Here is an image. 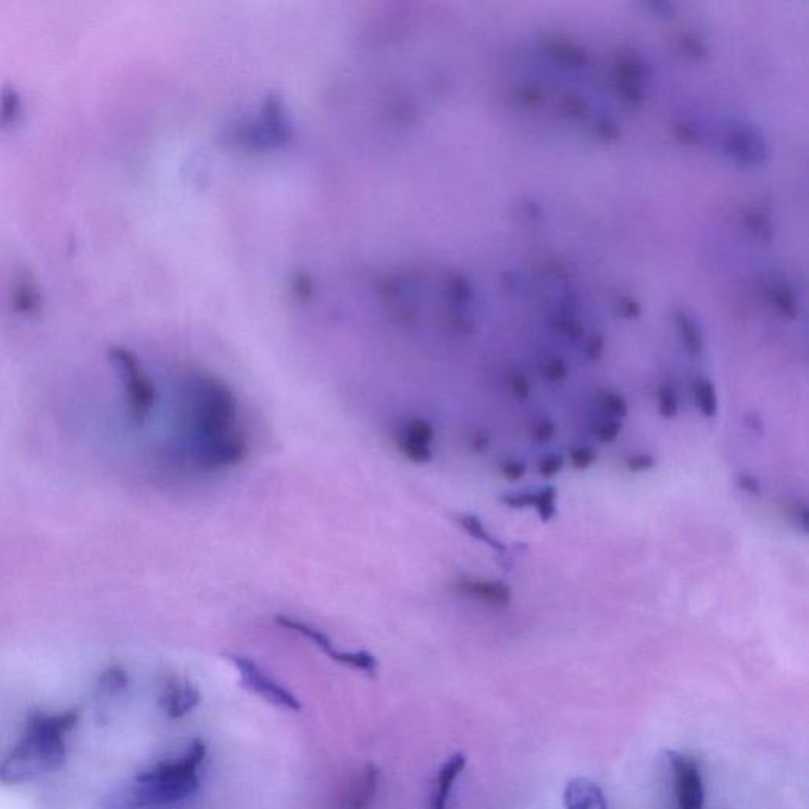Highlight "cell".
I'll return each instance as SVG.
<instances>
[{"instance_id": "obj_14", "label": "cell", "mask_w": 809, "mask_h": 809, "mask_svg": "<svg viewBox=\"0 0 809 809\" xmlns=\"http://www.w3.org/2000/svg\"><path fill=\"white\" fill-rule=\"evenodd\" d=\"M506 503L514 508L535 506L541 514L542 520H549L555 514V489L554 487H542L536 492L517 493V495L506 497Z\"/></svg>"}, {"instance_id": "obj_22", "label": "cell", "mask_w": 809, "mask_h": 809, "mask_svg": "<svg viewBox=\"0 0 809 809\" xmlns=\"http://www.w3.org/2000/svg\"><path fill=\"white\" fill-rule=\"evenodd\" d=\"M525 470L527 468H525L524 462H519V460H508V462L503 463V473L509 479H519L520 476L524 475Z\"/></svg>"}, {"instance_id": "obj_16", "label": "cell", "mask_w": 809, "mask_h": 809, "mask_svg": "<svg viewBox=\"0 0 809 809\" xmlns=\"http://www.w3.org/2000/svg\"><path fill=\"white\" fill-rule=\"evenodd\" d=\"M23 111V98L13 86L4 87L0 92V128L15 125Z\"/></svg>"}, {"instance_id": "obj_19", "label": "cell", "mask_w": 809, "mask_h": 809, "mask_svg": "<svg viewBox=\"0 0 809 809\" xmlns=\"http://www.w3.org/2000/svg\"><path fill=\"white\" fill-rule=\"evenodd\" d=\"M128 677L125 674L124 669L121 667H111V669L106 670V674L103 675V688L106 691H110V693H116L119 689L124 688L127 685Z\"/></svg>"}, {"instance_id": "obj_11", "label": "cell", "mask_w": 809, "mask_h": 809, "mask_svg": "<svg viewBox=\"0 0 809 809\" xmlns=\"http://www.w3.org/2000/svg\"><path fill=\"white\" fill-rule=\"evenodd\" d=\"M380 783V772L373 764L361 770L347 797L343 798L337 809H369L372 806Z\"/></svg>"}, {"instance_id": "obj_21", "label": "cell", "mask_w": 809, "mask_h": 809, "mask_svg": "<svg viewBox=\"0 0 809 809\" xmlns=\"http://www.w3.org/2000/svg\"><path fill=\"white\" fill-rule=\"evenodd\" d=\"M561 467H563V457L552 454L539 463V473L544 476H554L561 470Z\"/></svg>"}, {"instance_id": "obj_7", "label": "cell", "mask_w": 809, "mask_h": 809, "mask_svg": "<svg viewBox=\"0 0 809 809\" xmlns=\"http://www.w3.org/2000/svg\"><path fill=\"white\" fill-rule=\"evenodd\" d=\"M667 761L674 775L675 809H704V778L696 757L667 751Z\"/></svg>"}, {"instance_id": "obj_13", "label": "cell", "mask_w": 809, "mask_h": 809, "mask_svg": "<svg viewBox=\"0 0 809 809\" xmlns=\"http://www.w3.org/2000/svg\"><path fill=\"white\" fill-rule=\"evenodd\" d=\"M456 590L460 595L470 596V598L481 599L484 603L495 604V606H505L509 601V590L506 585L500 582H490L481 579L459 580Z\"/></svg>"}, {"instance_id": "obj_6", "label": "cell", "mask_w": 809, "mask_h": 809, "mask_svg": "<svg viewBox=\"0 0 809 809\" xmlns=\"http://www.w3.org/2000/svg\"><path fill=\"white\" fill-rule=\"evenodd\" d=\"M228 659L238 669L242 685L250 689L256 696L263 697L264 700H268L269 704L286 708L291 712H301L302 705L298 697L279 682H275L274 678L269 677L253 659L241 655H228Z\"/></svg>"}, {"instance_id": "obj_8", "label": "cell", "mask_w": 809, "mask_h": 809, "mask_svg": "<svg viewBox=\"0 0 809 809\" xmlns=\"http://www.w3.org/2000/svg\"><path fill=\"white\" fill-rule=\"evenodd\" d=\"M392 440L397 451L410 462L422 465L433 459L435 429L426 419L416 416L400 419L399 424L394 427Z\"/></svg>"}, {"instance_id": "obj_18", "label": "cell", "mask_w": 809, "mask_h": 809, "mask_svg": "<svg viewBox=\"0 0 809 809\" xmlns=\"http://www.w3.org/2000/svg\"><path fill=\"white\" fill-rule=\"evenodd\" d=\"M459 524L462 525L463 530L470 533L473 538L479 539V541L486 542L487 546L493 547V549H498L500 544H498L495 539L490 536L489 531L484 528V525L479 522L476 517L473 516H462L459 519Z\"/></svg>"}, {"instance_id": "obj_1", "label": "cell", "mask_w": 809, "mask_h": 809, "mask_svg": "<svg viewBox=\"0 0 809 809\" xmlns=\"http://www.w3.org/2000/svg\"><path fill=\"white\" fill-rule=\"evenodd\" d=\"M182 389V426L193 465L209 473L228 470L249 454V435L239 421L238 400L222 380L189 373Z\"/></svg>"}, {"instance_id": "obj_17", "label": "cell", "mask_w": 809, "mask_h": 809, "mask_svg": "<svg viewBox=\"0 0 809 809\" xmlns=\"http://www.w3.org/2000/svg\"><path fill=\"white\" fill-rule=\"evenodd\" d=\"M694 397H696L697 407L705 416H715L718 410V399H716L715 388L707 380H697L694 384Z\"/></svg>"}, {"instance_id": "obj_5", "label": "cell", "mask_w": 809, "mask_h": 809, "mask_svg": "<svg viewBox=\"0 0 809 809\" xmlns=\"http://www.w3.org/2000/svg\"><path fill=\"white\" fill-rule=\"evenodd\" d=\"M275 623L280 628L288 629L291 633L299 634L310 640L315 647L320 648L324 655H328L335 663L342 664V666L353 667V669L362 670V672H375L378 667V661L375 656L370 655L367 651H347L340 650L335 647L332 639H329L328 634L323 633L321 629L299 620V618L288 617V615H277Z\"/></svg>"}, {"instance_id": "obj_20", "label": "cell", "mask_w": 809, "mask_h": 809, "mask_svg": "<svg viewBox=\"0 0 809 809\" xmlns=\"http://www.w3.org/2000/svg\"><path fill=\"white\" fill-rule=\"evenodd\" d=\"M569 459H571L574 467L587 468L590 467L591 463L595 462V451L590 446H577V448H572L571 452H569Z\"/></svg>"}, {"instance_id": "obj_15", "label": "cell", "mask_w": 809, "mask_h": 809, "mask_svg": "<svg viewBox=\"0 0 809 809\" xmlns=\"http://www.w3.org/2000/svg\"><path fill=\"white\" fill-rule=\"evenodd\" d=\"M42 305V293L31 277H24L16 283L12 293V307L19 315H32Z\"/></svg>"}, {"instance_id": "obj_9", "label": "cell", "mask_w": 809, "mask_h": 809, "mask_svg": "<svg viewBox=\"0 0 809 809\" xmlns=\"http://www.w3.org/2000/svg\"><path fill=\"white\" fill-rule=\"evenodd\" d=\"M201 702V694L192 683L182 680H171L166 683L165 691L160 696V707L170 718H182Z\"/></svg>"}, {"instance_id": "obj_4", "label": "cell", "mask_w": 809, "mask_h": 809, "mask_svg": "<svg viewBox=\"0 0 809 809\" xmlns=\"http://www.w3.org/2000/svg\"><path fill=\"white\" fill-rule=\"evenodd\" d=\"M108 356L124 384L130 419L135 426H144L157 403L154 381L144 372L143 364L133 351L124 347H113L108 351Z\"/></svg>"}, {"instance_id": "obj_10", "label": "cell", "mask_w": 809, "mask_h": 809, "mask_svg": "<svg viewBox=\"0 0 809 809\" xmlns=\"http://www.w3.org/2000/svg\"><path fill=\"white\" fill-rule=\"evenodd\" d=\"M563 805L565 809H609L601 787L585 778L569 781L563 794Z\"/></svg>"}, {"instance_id": "obj_3", "label": "cell", "mask_w": 809, "mask_h": 809, "mask_svg": "<svg viewBox=\"0 0 809 809\" xmlns=\"http://www.w3.org/2000/svg\"><path fill=\"white\" fill-rule=\"evenodd\" d=\"M207 749L201 740H193L179 761L160 762L136 776L128 800L141 808L174 805L192 797L198 787V768Z\"/></svg>"}, {"instance_id": "obj_12", "label": "cell", "mask_w": 809, "mask_h": 809, "mask_svg": "<svg viewBox=\"0 0 809 809\" xmlns=\"http://www.w3.org/2000/svg\"><path fill=\"white\" fill-rule=\"evenodd\" d=\"M465 765H467V756L463 753L452 754L448 761L441 765L440 770H438L437 781H435L430 809H446L452 787H454L460 773L463 772Z\"/></svg>"}, {"instance_id": "obj_2", "label": "cell", "mask_w": 809, "mask_h": 809, "mask_svg": "<svg viewBox=\"0 0 809 809\" xmlns=\"http://www.w3.org/2000/svg\"><path fill=\"white\" fill-rule=\"evenodd\" d=\"M76 721L75 712L32 716L23 740L0 765V781L27 783L61 767L67 754L65 737Z\"/></svg>"}]
</instances>
